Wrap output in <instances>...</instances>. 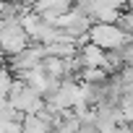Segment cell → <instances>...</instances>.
<instances>
[{
  "instance_id": "1",
  "label": "cell",
  "mask_w": 133,
  "mask_h": 133,
  "mask_svg": "<svg viewBox=\"0 0 133 133\" xmlns=\"http://www.w3.org/2000/svg\"><path fill=\"white\" fill-rule=\"evenodd\" d=\"M8 104H11L13 110H18L21 115H39V112L44 110V99H42L31 86H26L21 78L13 81L11 94H8Z\"/></svg>"
},
{
  "instance_id": "2",
  "label": "cell",
  "mask_w": 133,
  "mask_h": 133,
  "mask_svg": "<svg viewBox=\"0 0 133 133\" xmlns=\"http://www.w3.org/2000/svg\"><path fill=\"white\" fill-rule=\"evenodd\" d=\"M26 47H31V39L26 34V29L21 26V21H8V26L0 31V52L5 60L21 55Z\"/></svg>"
},
{
  "instance_id": "3",
  "label": "cell",
  "mask_w": 133,
  "mask_h": 133,
  "mask_svg": "<svg viewBox=\"0 0 133 133\" xmlns=\"http://www.w3.org/2000/svg\"><path fill=\"white\" fill-rule=\"evenodd\" d=\"M89 42L97 44V47L104 50V52H115V50H123V47L130 42V37H128L125 31H120L115 24H112V26H107V24H94L91 31H89Z\"/></svg>"
},
{
  "instance_id": "4",
  "label": "cell",
  "mask_w": 133,
  "mask_h": 133,
  "mask_svg": "<svg viewBox=\"0 0 133 133\" xmlns=\"http://www.w3.org/2000/svg\"><path fill=\"white\" fill-rule=\"evenodd\" d=\"M44 47H39V44H31V47H26L21 55H16V57H11V60H5V68L16 76V78H21L24 73H31V71H37L39 65L44 63Z\"/></svg>"
},
{
  "instance_id": "5",
  "label": "cell",
  "mask_w": 133,
  "mask_h": 133,
  "mask_svg": "<svg viewBox=\"0 0 133 133\" xmlns=\"http://www.w3.org/2000/svg\"><path fill=\"white\" fill-rule=\"evenodd\" d=\"M78 57L84 60V71H86V68H104L107 52H104V50H99L97 44L86 42L84 47H78Z\"/></svg>"
},
{
  "instance_id": "6",
  "label": "cell",
  "mask_w": 133,
  "mask_h": 133,
  "mask_svg": "<svg viewBox=\"0 0 133 133\" xmlns=\"http://www.w3.org/2000/svg\"><path fill=\"white\" fill-rule=\"evenodd\" d=\"M44 55L47 57H57V60H71V57L78 55V44L71 42V39H60V42L44 47Z\"/></svg>"
},
{
  "instance_id": "7",
  "label": "cell",
  "mask_w": 133,
  "mask_h": 133,
  "mask_svg": "<svg viewBox=\"0 0 133 133\" xmlns=\"http://www.w3.org/2000/svg\"><path fill=\"white\" fill-rule=\"evenodd\" d=\"M110 133H133V130H130V125H128V123H120V125H117V128H112Z\"/></svg>"
},
{
  "instance_id": "8",
  "label": "cell",
  "mask_w": 133,
  "mask_h": 133,
  "mask_svg": "<svg viewBox=\"0 0 133 133\" xmlns=\"http://www.w3.org/2000/svg\"><path fill=\"white\" fill-rule=\"evenodd\" d=\"M0 63H5V57H3V52H0Z\"/></svg>"
}]
</instances>
